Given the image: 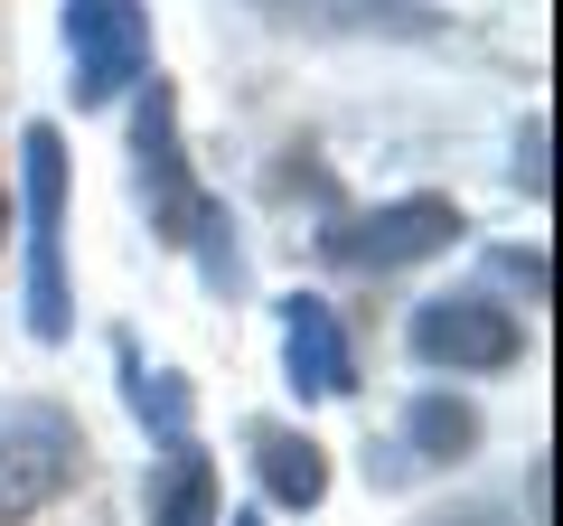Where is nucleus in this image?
I'll use <instances>...</instances> for the list:
<instances>
[{"label": "nucleus", "instance_id": "f03ea898", "mask_svg": "<svg viewBox=\"0 0 563 526\" xmlns=\"http://www.w3.org/2000/svg\"><path fill=\"white\" fill-rule=\"evenodd\" d=\"M20 179H29V339L57 348L76 329V292H66V132L29 122L20 132Z\"/></svg>", "mask_w": 563, "mask_h": 526}, {"label": "nucleus", "instance_id": "423d86ee", "mask_svg": "<svg viewBox=\"0 0 563 526\" xmlns=\"http://www.w3.org/2000/svg\"><path fill=\"white\" fill-rule=\"evenodd\" d=\"M66 57H76V113H103L122 85L151 76V10L141 0H66Z\"/></svg>", "mask_w": 563, "mask_h": 526}, {"label": "nucleus", "instance_id": "2eb2a0df", "mask_svg": "<svg viewBox=\"0 0 563 526\" xmlns=\"http://www.w3.org/2000/svg\"><path fill=\"white\" fill-rule=\"evenodd\" d=\"M217 526H263V507H225V517Z\"/></svg>", "mask_w": 563, "mask_h": 526}, {"label": "nucleus", "instance_id": "f8f14e48", "mask_svg": "<svg viewBox=\"0 0 563 526\" xmlns=\"http://www.w3.org/2000/svg\"><path fill=\"white\" fill-rule=\"evenodd\" d=\"M188 254H198V273H207V292H217V302H235V292H244V244H235V226H225L217 198H207V217H198V235H188Z\"/></svg>", "mask_w": 563, "mask_h": 526}, {"label": "nucleus", "instance_id": "39448f33", "mask_svg": "<svg viewBox=\"0 0 563 526\" xmlns=\"http://www.w3.org/2000/svg\"><path fill=\"white\" fill-rule=\"evenodd\" d=\"M404 348H413L432 376H507L526 358V329L498 292H432V302L404 320Z\"/></svg>", "mask_w": 563, "mask_h": 526}, {"label": "nucleus", "instance_id": "9b49d317", "mask_svg": "<svg viewBox=\"0 0 563 526\" xmlns=\"http://www.w3.org/2000/svg\"><path fill=\"white\" fill-rule=\"evenodd\" d=\"M404 451H413L422 470H461L470 451H479V405L451 395V385H422L413 405H404Z\"/></svg>", "mask_w": 563, "mask_h": 526}, {"label": "nucleus", "instance_id": "f257e3e1", "mask_svg": "<svg viewBox=\"0 0 563 526\" xmlns=\"http://www.w3.org/2000/svg\"><path fill=\"white\" fill-rule=\"evenodd\" d=\"M85 461H95V442H85V424L66 405L10 395V405H0V526L47 517V507L85 480Z\"/></svg>", "mask_w": 563, "mask_h": 526}, {"label": "nucleus", "instance_id": "dca6fc26", "mask_svg": "<svg viewBox=\"0 0 563 526\" xmlns=\"http://www.w3.org/2000/svg\"><path fill=\"white\" fill-rule=\"evenodd\" d=\"M0 244H10V188H0Z\"/></svg>", "mask_w": 563, "mask_h": 526}, {"label": "nucleus", "instance_id": "7ed1b4c3", "mask_svg": "<svg viewBox=\"0 0 563 526\" xmlns=\"http://www.w3.org/2000/svg\"><path fill=\"white\" fill-rule=\"evenodd\" d=\"M132 198H141V217H151V235H161L169 254H188V235H198V217H207V188H198V169H188L169 76L141 85V113H132Z\"/></svg>", "mask_w": 563, "mask_h": 526}, {"label": "nucleus", "instance_id": "ddd939ff", "mask_svg": "<svg viewBox=\"0 0 563 526\" xmlns=\"http://www.w3.org/2000/svg\"><path fill=\"white\" fill-rule=\"evenodd\" d=\"M488 273H498V283H517L526 302H544V292H554V263H544V244H498V254H488Z\"/></svg>", "mask_w": 563, "mask_h": 526}, {"label": "nucleus", "instance_id": "1a4fd4ad", "mask_svg": "<svg viewBox=\"0 0 563 526\" xmlns=\"http://www.w3.org/2000/svg\"><path fill=\"white\" fill-rule=\"evenodd\" d=\"M244 461H254V480H263V498L273 507H320L329 498V451L310 442L301 424H244Z\"/></svg>", "mask_w": 563, "mask_h": 526}, {"label": "nucleus", "instance_id": "4468645a", "mask_svg": "<svg viewBox=\"0 0 563 526\" xmlns=\"http://www.w3.org/2000/svg\"><path fill=\"white\" fill-rule=\"evenodd\" d=\"M517 188L544 198V113H526V132H517Z\"/></svg>", "mask_w": 563, "mask_h": 526}, {"label": "nucleus", "instance_id": "9d476101", "mask_svg": "<svg viewBox=\"0 0 563 526\" xmlns=\"http://www.w3.org/2000/svg\"><path fill=\"white\" fill-rule=\"evenodd\" d=\"M113 366H122V405H132V424L151 432V442L198 432V385H188L179 366H141V339H132V329H113Z\"/></svg>", "mask_w": 563, "mask_h": 526}, {"label": "nucleus", "instance_id": "6e6552de", "mask_svg": "<svg viewBox=\"0 0 563 526\" xmlns=\"http://www.w3.org/2000/svg\"><path fill=\"white\" fill-rule=\"evenodd\" d=\"M141 517L151 526H217L225 517V489H217V451L198 432L151 451V480H141Z\"/></svg>", "mask_w": 563, "mask_h": 526}, {"label": "nucleus", "instance_id": "20e7f679", "mask_svg": "<svg viewBox=\"0 0 563 526\" xmlns=\"http://www.w3.org/2000/svg\"><path fill=\"white\" fill-rule=\"evenodd\" d=\"M461 235H470V217H461V207H451V198H432V188H413V198H385V207H366V217L320 226V254L339 263V273H404V263L451 254Z\"/></svg>", "mask_w": 563, "mask_h": 526}, {"label": "nucleus", "instance_id": "0eeeda50", "mask_svg": "<svg viewBox=\"0 0 563 526\" xmlns=\"http://www.w3.org/2000/svg\"><path fill=\"white\" fill-rule=\"evenodd\" d=\"M282 376H291L301 405H339V395H357V348H347L339 310H329L320 292H291V302H282Z\"/></svg>", "mask_w": 563, "mask_h": 526}]
</instances>
